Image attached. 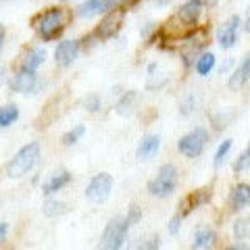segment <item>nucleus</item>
<instances>
[{"mask_svg":"<svg viewBox=\"0 0 250 250\" xmlns=\"http://www.w3.org/2000/svg\"><path fill=\"white\" fill-rule=\"evenodd\" d=\"M40 144L38 142H31V144H25L11 159V163L6 165V175L11 179H19L23 175H27L31 169L38 165V161H40Z\"/></svg>","mask_w":250,"mask_h":250,"instance_id":"1","label":"nucleus"},{"mask_svg":"<svg viewBox=\"0 0 250 250\" xmlns=\"http://www.w3.org/2000/svg\"><path fill=\"white\" fill-rule=\"evenodd\" d=\"M65 25H67V17L62 9H50L36 19V31L46 42L59 38L62 34V29H65Z\"/></svg>","mask_w":250,"mask_h":250,"instance_id":"2","label":"nucleus"},{"mask_svg":"<svg viewBox=\"0 0 250 250\" xmlns=\"http://www.w3.org/2000/svg\"><path fill=\"white\" fill-rule=\"evenodd\" d=\"M175 186H177V169H175V165L167 163V165H163L159 169L156 177L148 182V192L156 198H167L173 194Z\"/></svg>","mask_w":250,"mask_h":250,"instance_id":"3","label":"nucleus"},{"mask_svg":"<svg viewBox=\"0 0 250 250\" xmlns=\"http://www.w3.org/2000/svg\"><path fill=\"white\" fill-rule=\"evenodd\" d=\"M208 144V131L205 127H194L177 142V150L188 159H196Z\"/></svg>","mask_w":250,"mask_h":250,"instance_id":"4","label":"nucleus"},{"mask_svg":"<svg viewBox=\"0 0 250 250\" xmlns=\"http://www.w3.org/2000/svg\"><path fill=\"white\" fill-rule=\"evenodd\" d=\"M125 236H127V228H125L123 219H119V217L111 219V221L106 223L103 236H100L98 250H121Z\"/></svg>","mask_w":250,"mask_h":250,"instance_id":"5","label":"nucleus"},{"mask_svg":"<svg viewBox=\"0 0 250 250\" xmlns=\"http://www.w3.org/2000/svg\"><path fill=\"white\" fill-rule=\"evenodd\" d=\"M111 190H113V177L108 173H98L96 177H92V182L85 188V198L94 202V205H103L111 196Z\"/></svg>","mask_w":250,"mask_h":250,"instance_id":"6","label":"nucleus"},{"mask_svg":"<svg viewBox=\"0 0 250 250\" xmlns=\"http://www.w3.org/2000/svg\"><path fill=\"white\" fill-rule=\"evenodd\" d=\"M119 4H121V0H85V2L80 6L77 15L83 19H90V17H96V15L111 13Z\"/></svg>","mask_w":250,"mask_h":250,"instance_id":"7","label":"nucleus"},{"mask_svg":"<svg viewBox=\"0 0 250 250\" xmlns=\"http://www.w3.org/2000/svg\"><path fill=\"white\" fill-rule=\"evenodd\" d=\"M240 25H242V19L240 17H231L223 27H219L217 31V40L223 48H233L238 44V38H240Z\"/></svg>","mask_w":250,"mask_h":250,"instance_id":"8","label":"nucleus"},{"mask_svg":"<svg viewBox=\"0 0 250 250\" xmlns=\"http://www.w3.org/2000/svg\"><path fill=\"white\" fill-rule=\"evenodd\" d=\"M77 54H80V42L77 40H62L57 50H54V61H57L59 67H69L73 65Z\"/></svg>","mask_w":250,"mask_h":250,"instance_id":"9","label":"nucleus"},{"mask_svg":"<svg viewBox=\"0 0 250 250\" xmlns=\"http://www.w3.org/2000/svg\"><path fill=\"white\" fill-rule=\"evenodd\" d=\"M9 85H11L13 92L29 94L38 88V75H36V71H25V69H21V71L9 82Z\"/></svg>","mask_w":250,"mask_h":250,"instance_id":"10","label":"nucleus"},{"mask_svg":"<svg viewBox=\"0 0 250 250\" xmlns=\"http://www.w3.org/2000/svg\"><path fill=\"white\" fill-rule=\"evenodd\" d=\"M210 196H213L210 188H202V190H196V192H192L190 196H186L184 202H182V217L190 215L192 210H196V208L202 207V205H208Z\"/></svg>","mask_w":250,"mask_h":250,"instance_id":"11","label":"nucleus"},{"mask_svg":"<svg viewBox=\"0 0 250 250\" xmlns=\"http://www.w3.org/2000/svg\"><path fill=\"white\" fill-rule=\"evenodd\" d=\"M161 148V136L156 134H148L142 138V142L138 144V150H136V156L140 161H150L152 156L159 152Z\"/></svg>","mask_w":250,"mask_h":250,"instance_id":"12","label":"nucleus"},{"mask_svg":"<svg viewBox=\"0 0 250 250\" xmlns=\"http://www.w3.org/2000/svg\"><path fill=\"white\" fill-rule=\"evenodd\" d=\"M202 6H205L202 0H188V2H184L182 6H179L177 17L184 23H188V25H194V23L198 21L200 13H202Z\"/></svg>","mask_w":250,"mask_h":250,"instance_id":"13","label":"nucleus"},{"mask_svg":"<svg viewBox=\"0 0 250 250\" xmlns=\"http://www.w3.org/2000/svg\"><path fill=\"white\" fill-rule=\"evenodd\" d=\"M217 244V233L208 228H198L194 233L192 250H213Z\"/></svg>","mask_w":250,"mask_h":250,"instance_id":"14","label":"nucleus"},{"mask_svg":"<svg viewBox=\"0 0 250 250\" xmlns=\"http://www.w3.org/2000/svg\"><path fill=\"white\" fill-rule=\"evenodd\" d=\"M69 182H71V175H69V171L61 169V171H57L54 175H50L48 182H46V184L42 186V192L46 194V196H50V194L62 190V188H65Z\"/></svg>","mask_w":250,"mask_h":250,"instance_id":"15","label":"nucleus"},{"mask_svg":"<svg viewBox=\"0 0 250 250\" xmlns=\"http://www.w3.org/2000/svg\"><path fill=\"white\" fill-rule=\"evenodd\" d=\"M248 75H250V61H248V57H244L242 65L236 69V71H233L231 80H229V90H233V92L242 90L248 83Z\"/></svg>","mask_w":250,"mask_h":250,"instance_id":"16","label":"nucleus"},{"mask_svg":"<svg viewBox=\"0 0 250 250\" xmlns=\"http://www.w3.org/2000/svg\"><path fill=\"white\" fill-rule=\"evenodd\" d=\"M119 23H121V15H108V19H104L103 23L98 25L96 29V36L103 38V40H106V38H113L117 34V29H119Z\"/></svg>","mask_w":250,"mask_h":250,"instance_id":"17","label":"nucleus"},{"mask_svg":"<svg viewBox=\"0 0 250 250\" xmlns=\"http://www.w3.org/2000/svg\"><path fill=\"white\" fill-rule=\"evenodd\" d=\"M248 202H250V188H248V184H240V186L233 188V192H231V208L233 210H242V208L248 207Z\"/></svg>","mask_w":250,"mask_h":250,"instance_id":"18","label":"nucleus"},{"mask_svg":"<svg viewBox=\"0 0 250 250\" xmlns=\"http://www.w3.org/2000/svg\"><path fill=\"white\" fill-rule=\"evenodd\" d=\"M44 61H46V50L44 48H34V50H29L25 54L21 69H25V71H36V69L40 67Z\"/></svg>","mask_w":250,"mask_h":250,"instance_id":"19","label":"nucleus"},{"mask_svg":"<svg viewBox=\"0 0 250 250\" xmlns=\"http://www.w3.org/2000/svg\"><path fill=\"white\" fill-rule=\"evenodd\" d=\"M19 119V108L15 104L0 106V127H9Z\"/></svg>","mask_w":250,"mask_h":250,"instance_id":"20","label":"nucleus"},{"mask_svg":"<svg viewBox=\"0 0 250 250\" xmlns=\"http://www.w3.org/2000/svg\"><path fill=\"white\" fill-rule=\"evenodd\" d=\"M215 54L213 52H202L200 59H196V71L200 75H208L215 69Z\"/></svg>","mask_w":250,"mask_h":250,"instance_id":"21","label":"nucleus"},{"mask_svg":"<svg viewBox=\"0 0 250 250\" xmlns=\"http://www.w3.org/2000/svg\"><path fill=\"white\" fill-rule=\"evenodd\" d=\"M42 213L46 217H59L62 213H67V205H65V202H61V200H48L42 207Z\"/></svg>","mask_w":250,"mask_h":250,"instance_id":"22","label":"nucleus"},{"mask_svg":"<svg viewBox=\"0 0 250 250\" xmlns=\"http://www.w3.org/2000/svg\"><path fill=\"white\" fill-rule=\"evenodd\" d=\"M83 134H85V127H83V125H75L73 129H69L67 134L62 136V144H65V146H73V144L80 142Z\"/></svg>","mask_w":250,"mask_h":250,"instance_id":"23","label":"nucleus"},{"mask_svg":"<svg viewBox=\"0 0 250 250\" xmlns=\"http://www.w3.org/2000/svg\"><path fill=\"white\" fill-rule=\"evenodd\" d=\"M134 103H136V92H127L119 103H117V113L119 115H129L131 113V104Z\"/></svg>","mask_w":250,"mask_h":250,"instance_id":"24","label":"nucleus"},{"mask_svg":"<svg viewBox=\"0 0 250 250\" xmlns=\"http://www.w3.org/2000/svg\"><path fill=\"white\" fill-rule=\"evenodd\" d=\"M233 236L238 242H246L248 240V219H238L233 223Z\"/></svg>","mask_w":250,"mask_h":250,"instance_id":"25","label":"nucleus"},{"mask_svg":"<svg viewBox=\"0 0 250 250\" xmlns=\"http://www.w3.org/2000/svg\"><path fill=\"white\" fill-rule=\"evenodd\" d=\"M231 140H225V142H221L219 144V148H217V152H215V167H221L223 165V161H225V156L229 154V150H231Z\"/></svg>","mask_w":250,"mask_h":250,"instance_id":"26","label":"nucleus"},{"mask_svg":"<svg viewBox=\"0 0 250 250\" xmlns=\"http://www.w3.org/2000/svg\"><path fill=\"white\" fill-rule=\"evenodd\" d=\"M140 219H142V208H140V207H136V205H134V207H131V208H129V213H127V217H125V219H123V223H125V228H127V229H129V228H131V225H136V223L140 221Z\"/></svg>","mask_w":250,"mask_h":250,"instance_id":"27","label":"nucleus"},{"mask_svg":"<svg viewBox=\"0 0 250 250\" xmlns=\"http://www.w3.org/2000/svg\"><path fill=\"white\" fill-rule=\"evenodd\" d=\"M161 248V238L159 236H150L148 240L140 242V246L136 250H159Z\"/></svg>","mask_w":250,"mask_h":250,"instance_id":"28","label":"nucleus"},{"mask_svg":"<svg viewBox=\"0 0 250 250\" xmlns=\"http://www.w3.org/2000/svg\"><path fill=\"white\" fill-rule=\"evenodd\" d=\"M248 159H250V150L246 148V150L240 154V159L233 163V171H236V173H242V171H246V169H248Z\"/></svg>","mask_w":250,"mask_h":250,"instance_id":"29","label":"nucleus"},{"mask_svg":"<svg viewBox=\"0 0 250 250\" xmlns=\"http://www.w3.org/2000/svg\"><path fill=\"white\" fill-rule=\"evenodd\" d=\"M85 108L92 113H96L100 108V98L98 96H88V100H85Z\"/></svg>","mask_w":250,"mask_h":250,"instance_id":"30","label":"nucleus"},{"mask_svg":"<svg viewBox=\"0 0 250 250\" xmlns=\"http://www.w3.org/2000/svg\"><path fill=\"white\" fill-rule=\"evenodd\" d=\"M194 103H196V100H194V96H188V98L184 100V104H182V115H190V113L194 111Z\"/></svg>","mask_w":250,"mask_h":250,"instance_id":"31","label":"nucleus"},{"mask_svg":"<svg viewBox=\"0 0 250 250\" xmlns=\"http://www.w3.org/2000/svg\"><path fill=\"white\" fill-rule=\"evenodd\" d=\"M179 228H182V217H173L169 221V233L171 236H175V233L179 231Z\"/></svg>","mask_w":250,"mask_h":250,"instance_id":"32","label":"nucleus"},{"mask_svg":"<svg viewBox=\"0 0 250 250\" xmlns=\"http://www.w3.org/2000/svg\"><path fill=\"white\" fill-rule=\"evenodd\" d=\"M6 233H9V225H6V223H0V242H4Z\"/></svg>","mask_w":250,"mask_h":250,"instance_id":"33","label":"nucleus"},{"mask_svg":"<svg viewBox=\"0 0 250 250\" xmlns=\"http://www.w3.org/2000/svg\"><path fill=\"white\" fill-rule=\"evenodd\" d=\"M4 36H6V29H4L2 23H0V52H2V48H4Z\"/></svg>","mask_w":250,"mask_h":250,"instance_id":"34","label":"nucleus"},{"mask_svg":"<svg viewBox=\"0 0 250 250\" xmlns=\"http://www.w3.org/2000/svg\"><path fill=\"white\" fill-rule=\"evenodd\" d=\"M228 250H248V246H246V244H233V246H229Z\"/></svg>","mask_w":250,"mask_h":250,"instance_id":"35","label":"nucleus"},{"mask_svg":"<svg viewBox=\"0 0 250 250\" xmlns=\"http://www.w3.org/2000/svg\"><path fill=\"white\" fill-rule=\"evenodd\" d=\"M4 77H6V71H4V67L0 65V85L4 83Z\"/></svg>","mask_w":250,"mask_h":250,"instance_id":"36","label":"nucleus"},{"mask_svg":"<svg viewBox=\"0 0 250 250\" xmlns=\"http://www.w3.org/2000/svg\"><path fill=\"white\" fill-rule=\"evenodd\" d=\"M229 67H231V59H229V61H225V65L221 67V71L225 73V71H228V69H229Z\"/></svg>","mask_w":250,"mask_h":250,"instance_id":"37","label":"nucleus"}]
</instances>
